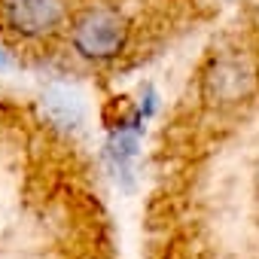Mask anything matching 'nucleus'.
<instances>
[{"instance_id":"1","label":"nucleus","mask_w":259,"mask_h":259,"mask_svg":"<svg viewBox=\"0 0 259 259\" xmlns=\"http://www.w3.org/2000/svg\"><path fill=\"white\" fill-rule=\"evenodd\" d=\"M64 34L76 58L101 67V64H113L128 49L132 25L110 4H85L70 13Z\"/></svg>"},{"instance_id":"2","label":"nucleus","mask_w":259,"mask_h":259,"mask_svg":"<svg viewBox=\"0 0 259 259\" xmlns=\"http://www.w3.org/2000/svg\"><path fill=\"white\" fill-rule=\"evenodd\" d=\"M259 89V61L241 46H229L210 55L201 73V98L217 107H235L256 95Z\"/></svg>"},{"instance_id":"3","label":"nucleus","mask_w":259,"mask_h":259,"mask_svg":"<svg viewBox=\"0 0 259 259\" xmlns=\"http://www.w3.org/2000/svg\"><path fill=\"white\" fill-rule=\"evenodd\" d=\"M70 0H0V31L16 43H46L67 31Z\"/></svg>"}]
</instances>
